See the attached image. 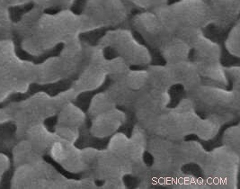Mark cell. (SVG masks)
Returning a JSON list of instances; mask_svg holds the SVG:
<instances>
[{
  "label": "cell",
  "mask_w": 240,
  "mask_h": 189,
  "mask_svg": "<svg viewBox=\"0 0 240 189\" xmlns=\"http://www.w3.org/2000/svg\"><path fill=\"white\" fill-rule=\"evenodd\" d=\"M14 173V166L11 165L10 168L4 174L2 177V181L0 184V188H9L10 187V181Z\"/></svg>",
  "instance_id": "7a4b0ae2"
},
{
  "label": "cell",
  "mask_w": 240,
  "mask_h": 189,
  "mask_svg": "<svg viewBox=\"0 0 240 189\" xmlns=\"http://www.w3.org/2000/svg\"><path fill=\"white\" fill-rule=\"evenodd\" d=\"M16 131V126L13 123H5L0 124V152L6 154L13 165V154L11 149L6 145V143L10 142L14 138V133Z\"/></svg>",
  "instance_id": "6da1fadb"
}]
</instances>
